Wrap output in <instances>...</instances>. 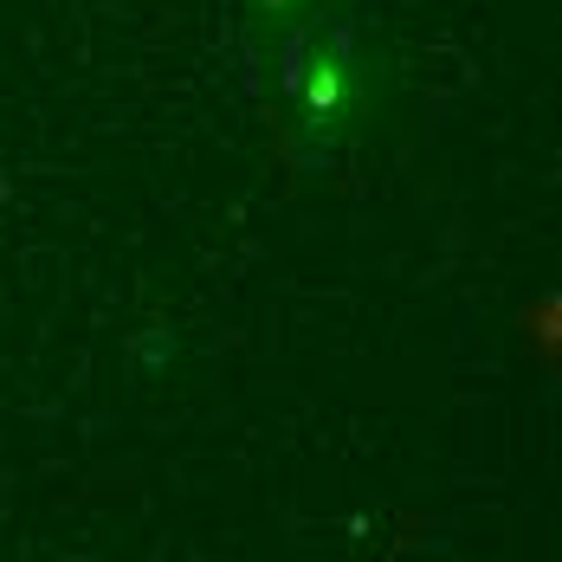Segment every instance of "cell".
I'll return each mask as SVG.
<instances>
[{
  "label": "cell",
  "instance_id": "cell-1",
  "mask_svg": "<svg viewBox=\"0 0 562 562\" xmlns=\"http://www.w3.org/2000/svg\"><path fill=\"white\" fill-rule=\"evenodd\" d=\"M284 98L304 149H337L362 111V58L342 26H297L284 46Z\"/></svg>",
  "mask_w": 562,
  "mask_h": 562
},
{
  "label": "cell",
  "instance_id": "cell-2",
  "mask_svg": "<svg viewBox=\"0 0 562 562\" xmlns=\"http://www.w3.org/2000/svg\"><path fill=\"white\" fill-rule=\"evenodd\" d=\"M259 13H272V20H297V13H311V0H252Z\"/></svg>",
  "mask_w": 562,
  "mask_h": 562
}]
</instances>
